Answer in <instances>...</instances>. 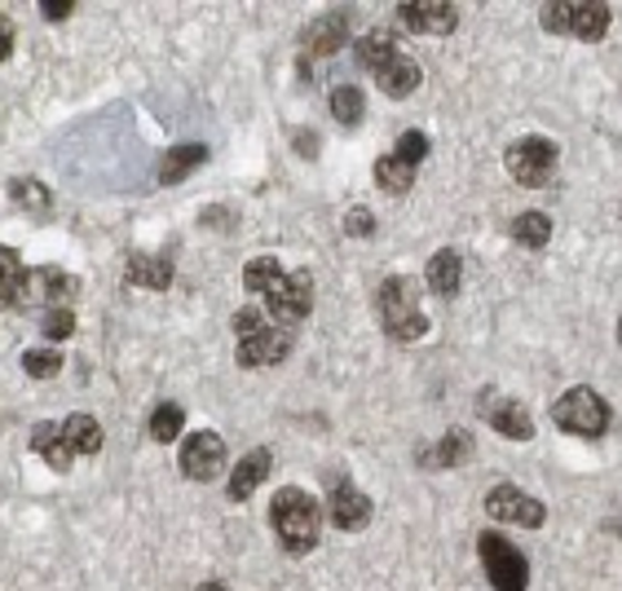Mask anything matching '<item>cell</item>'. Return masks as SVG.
I'll return each instance as SVG.
<instances>
[{
    "label": "cell",
    "mask_w": 622,
    "mask_h": 591,
    "mask_svg": "<svg viewBox=\"0 0 622 591\" xmlns=\"http://www.w3.org/2000/svg\"><path fill=\"white\" fill-rule=\"evenodd\" d=\"M270 526H274L279 543H283L292 557H310L313 548H318V535H322V508H318L313 495L288 486V490H279L274 504H270Z\"/></svg>",
    "instance_id": "6da1fadb"
},
{
    "label": "cell",
    "mask_w": 622,
    "mask_h": 591,
    "mask_svg": "<svg viewBox=\"0 0 622 591\" xmlns=\"http://www.w3.org/2000/svg\"><path fill=\"white\" fill-rule=\"evenodd\" d=\"M380 322H384V335L397 340V344H411L419 335H428V318L419 313V296L411 279H384L380 288Z\"/></svg>",
    "instance_id": "7a4b0ae2"
},
{
    "label": "cell",
    "mask_w": 622,
    "mask_h": 591,
    "mask_svg": "<svg viewBox=\"0 0 622 591\" xmlns=\"http://www.w3.org/2000/svg\"><path fill=\"white\" fill-rule=\"evenodd\" d=\"M610 402L597 393V388H588V384H574L570 393H561L557 397V406H552V419H557V428L561 433H574V437H605L610 433Z\"/></svg>",
    "instance_id": "3957f363"
},
{
    "label": "cell",
    "mask_w": 622,
    "mask_h": 591,
    "mask_svg": "<svg viewBox=\"0 0 622 591\" xmlns=\"http://www.w3.org/2000/svg\"><path fill=\"white\" fill-rule=\"evenodd\" d=\"M477 552H481V566H486V579L495 591H526L530 588V561L517 543H508L499 530H486L477 539Z\"/></svg>",
    "instance_id": "277c9868"
},
{
    "label": "cell",
    "mask_w": 622,
    "mask_h": 591,
    "mask_svg": "<svg viewBox=\"0 0 622 591\" xmlns=\"http://www.w3.org/2000/svg\"><path fill=\"white\" fill-rule=\"evenodd\" d=\"M557 159H561V151H557V142H548V137H521V142H512L508 155H504L512 182L526 186V190L548 186V182L557 177Z\"/></svg>",
    "instance_id": "5b68a950"
},
{
    "label": "cell",
    "mask_w": 622,
    "mask_h": 591,
    "mask_svg": "<svg viewBox=\"0 0 622 591\" xmlns=\"http://www.w3.org/2000/svg\"><path fill=\"white\" fill-rule=\"evenodd\" d=\"M614 22L610 4H543V27L552 35H579V40H605Z\"/></svg>",
    "instance_id": "8992f818"
},
{
    "label": "cell",
    "mask_w": 622,
    "mask_h": 591,
    "mask_svg": "<svg viewBox=\"0 0 622 591\" xmlns=\"http://www.w3.org/2000/svg\"><path fill=\"white\" fill-rule=\"evenodd\" d=\"M486 512H490L499 526H526V530H539V526L548 521V508H543L535 495H526L521 486H495V490L486 495Z\"/></svg>",
    "instance_id": "52a82bcc"
},
{
    "label": "cell",
    "mask_w": 622,
    "mask_h": 591,
    "mask_svg": "<svg viewBox=\"0 0 622 591\" xmlns=\"http://www.w3.org/2000/svg\"><path fill=\"white\" fill-rule=\"evenodd\" d=\"M75 279L71 274H62V270H53V266H44V270H27V279H22V292H18V309H35V304H49V309H62V304H71L75 300Z\"/></svg>",
    "instance_id": "ba28073f"
},
{
    "label": "cell",
    "mask_w": 622,
    "mask_h": 591,
    "mask_svg": "<svg viewBox=\"0 0 622 591\" xmlns=\"http://www.w3.org/2000/svg\"><path fill=\"white\" fill-rule=\"evenodd\" d=\"M226 468V442L217 433H190L182 442V473L190 481H217Z\"/></svg>",
    "instance_id": "9c48e42d"
},
{
    "label": "cell",
    "mask_w": 622,
    "mask_h": 591,
    "mask_svg": "<svg viewBox=\"0 0 622 591\" xmlns=\"http://www.w3.org/2000/svg\"><path fill=\"white\" fill-rule=\"evenodd\" d=\"M266 300H270V313H274L279 322H301V318H310V309H313V279L305 270L283 274V279L266 292Z\"/></svg>",
    "instance_id": "30bf717a"
},
{
    "label": "cell",
    "mask_w": 622,
    "mask_h": 591,
    "mask_svg": "<svg viewBox=\"0 0 622 591\" xmlns=\"http://www.w3.org/2000/svg\"><path fill=\"white\" fill-rule=\"evenodd\" d=\"M292 353V331L283 326H261L252 335H239V366H274Z\"/></svg>",
    "instance_id": "8fae6325"
},
{
    "label": "cell",
    "mask_w": 622,
    "mask_h": 591,
    "mask_svg": "<svg viewBox=\"0 0 622 591\" xmlns=\"http://www.w3.org/2000/svg\"><path fill=\"white\" fill-rule=\"evenodd\" d=\"M397 22L415 35H450L459 22V9L446 0H428V4H397Z\"/></svg>",
    "instance_id": "7c38bea8"
},
{
    "label": "cell",
    "mask_w": 622,
    "mask_h": 591,
    "mask_svg": "<svg viewBox=\"0 0 622 591\" xmlns=\"http://www.w3.org/2000/svg\"><path fill=\"white\" fill-rule=\"evenodd\" d=\"M481 415L490 419V428H495L499 437H512V442H530V437H535V419H530V411H526L521 402H512V397H495V393H486V397H481Z\"/></svg>",
    "instance_id": "4fadbf2b"
},
{
    "label": "cell",
    "mask_w": 622,
    "mask_h": 591,
    "mask_svg": "<svg viewBox=\"0 0 622 591\" xmlns=\"http://www.w3.org/2000/svg\"><path fill=\"white\" fill-rule=\"evenodd\" d=\"M371 499L353 486V481H340L335 490H331V521L340 526V530H362L366 521H371Z\"/></svg>",
    "instance_id": "5bb4252c"
},
{
    "label": "cell",
    "mask_w": 622,
    "mask_h": 591,
    "mask_svg": "<svg viewBox=\"0 0 622 591\" xmlns=\"http://www.w3.org/2000/svg\"><path fill=\"white\" fill-rule=\"evenodd\" d=\"M424 283H428V292L442 296V300L459 296V288H464V261H459V252H455V248L433 252V261H428V270H424Z\"/></svg>",
    "instance_id": "9a60e30c"
},
{
    "label": "cell",
    "mask_w": 622,
    "mask_h": 591,
    "mask_svg": "<svg viewBox=\"0 0 622 591\" xmlns=\"http://www.w3.org/2000/svg\"><path fill=\"white\" fill-rule=\"evenodd\" d=\"M473 450H477L473 433H464V428H450V433H446L437 446L419 450V468H455V464H468V459H473Z\"/></svg>",
    "instance_id": "2e32d148"
},
{
    "label": "cell",
    "mask_w": 622,
    "mask_h": 591,
    "mask_svg": "<svg viewBox=\"0 0 622 591\" xmlns=\"http://www.w3.org/2000/svg\"><path fill=\"white\" fill-rule=\"evenodd\" d=\"M58 433H62V446H66L71 459H75V455H97V450H102V424H97L93 415H66V419L58 424Z\"/></svg>",
    "instance_id": "e0dca14e"
},
{
    "label": "cell",
    "mask_w": 622,
    "mask_h": 591,
    "mask_svg": "<svg viewBox=\"0 0 622 591\" xmlns=\"http://www.w3.org/2000/svg\"><path fill=\"white\" fill-rule=\"evenodd\" d=\"M270 468H274V455H270L266 446H257L252 455H243V464H239V468H235V477H230V499H235V504L252 499V490L270 477Z\"/></svg>",
    "instance_id": "ac0fdd59"
},
{
    "label": "cell",
    "mask_w": 622,
    "mask_h": 591,
    "mask_svg": "<svg viewBox=\"0 0 622 591\" xmlns=\"http://www.w3.org/2000/svg\"><path fill=\"white\" fill-rule=\"evenodd\" d=\"M128 279H133L137 288L168 292L173 279H177V261H173V252H164V257H133V261H128Z\"/></svg>",
    "instance_id": "d6986e66"
},
{
    "label": "cell",
    "mask_w": 622,
    "mask_h": 591,
    "mask_svg": "<svg viewBox=\"0 0 622 591\" xmlns=\"http://www.w3.org/2000/svg\"><path fill=\"white\" fill-rule=\"evenodd\" d=\"M375 84H380V93H388V97L415 93V89H419V66H415V58H406V53L388 58V62L375 71Z\"/></svg>",
    "instance_id": "ffe728a7"
},
{
    "label": "cell",
    "mask_w": 622,
    "mask_h": 591,
    "mask_svg": "<svg viewBox=\"0 0 622 591\" xmlns=\"http://www.w3.org/2000/svg\"><path fill=\"white\" fill-rule=\"evenodd\" d=\"M344 40H349V13H326L322 22H313L310 31H305V49H310V58L335 53Z\"/></svg>",
    "instance_id": "44dd1931"
},
{
    "label": "cell",
    "mask_w": 622,
    "mask_h": 591,
    "mask_svg": "<svg viewBox=\"0 0 622 591\" xmlns=\"http://www.w3.org/2000/svg\"><path fill=\"white\" fill-rule=\"evenodd\" d=\"M199 164H208V146H199V142L173 146V151L164 155V164H159V182H164V186H177V182L190 177V168H199Z\"/></svg>",
    "instance_id": "7402d4cb"
},
{
    "label": "cell",
    "mask_w": 622,
    "mask_h": 591,
    "mask_svg": "<svg viewBox=\"0 0 622 591\" xmlns=\"http://www.w3.org/2000/svg\"><path fill=\"white\" fill-rule=\"evenodd\" d=\"M353 49H357V62H362L371 75H375V71H380L388 58H397V40H393V31H384V27L366 31V35H362Z\"/></svg>",
    "instance_id": "603a6c76"
},
{
    "label": "cell",
    "mask_w": 622,
    "mask_h": 591,
    "mask_svg": "<svg viewBox=\"0 0 622 591\" xmlns=\"http://www.w3.org/2000/svg\"><path fill=\"white\" fill-rule=\"evenodd\" d=\"M411 182H415V168H411L406 159H397V155H380V159H375V186H380L384 195H406Z\"/></svg>",
    "instance_id": "cb8c5ba5"
},
{
    "label": "cell",
    "mask_w": 622,
    "mask_h": 591,
    "mask_svg": "<svg viewBox=\"0 0 622 591\" xmlns=\"http://www.w3.org/2000/svg\"><path fill=\"white\" fill-rule=\"evenodd\" d=\"M31 450H35L53 473H66V468H71V455H66V446H62L58 424H40V428L31 433Z\"/></svg>",
    "instance_id": "d4e9b609"
},
{
    "label": "cell",
    "mask_w": 622,
    "mask_h": 591,
    "mask_svg": "<svg viewBox=\"0 0 622 591\" xmlns=\"http://www.w3.org/2000/svg\"><path fill=\"white\" fill-rule=\"evenodd\" d=\"M331 115H335V124L357 128L362 115H366V97H362V89H353V84H335V89H331Z\"/></svg>",
    "instance_id": "484cf974"
},
{
    "label": "cell",
    "mask_w": 622,
    "mask_h": 591,
    "mask_svg": "<svg viewBox=\"0 0 622 591\" xmlns=\"http://www.w3.org/2000/svg\"><path fill=\"white\" fill-rule=\"evenodd\" d=\"M9 199L22 208V212H31V217H49V190L35 182V177H13L9 182Z\"/></svg>",
    "instance_id": "4316f807"
},
{
    "label": "cell",
    "mask_w": 622,
    "mask_h": 591,
    "mask_svg": "<svg viewBox=\"0 0 622 591\" xmlns=\"http://www.w3.org/2000/svg\"><path fill=\"white\" fill-rule=\"evenodd\" d=\"M512 239H517L521 248H548V239H552V221H548L543 212H521V217L512 221Z\"/></svg>",
    "instance_id": "83f0119b"
},
{
    "label": "cell",
    "mask_w": 622,
    "mask_h": 591,
    "mask_svg": "<svg viewBox=\"0 0 622 591\" xmlns=\"http://www.w3.org/2000/svg\"><path fill=\"white\" fill-rule=\"evenodd\" d=\"M22 279H27L22 257H18L13 248H0V309H4V304H18Z\"/></svg>",
    "instance_id": "f1b7e54d"
},
{
    "label": "cell",
    "mask_w": 622,
    "mask_h": 591,
    "mask_svg": "<svg viewBox=\"0 0 622 591\" xmlns=\"http://www.w3.org/2000/svg\"><path fill=\"white\" fill-rule=\"evenodd\" d=\"M279 279H283V266H279L274 257H257V261H248V270H243V288L252 296H266Z\"/></svg>",
    "instance_id": "f546056e"
},
{
    "label": "cell",
    "mask_w": 622,
    "mask_h": 591,
    "mask_svg": "<svg viewBox=\"0 0 622 591\" xmlns=\"http://www.w3.org/2000/svg\"><path fill=\"white\" fill-rule=\"evenodd\" d=\"M182 406L177 402H164V406H155V415H151V437L159 442V446H168V442H177L182 437Z\"/></svg>",
    "instance_id": "4dcf8cb0"
},
{
    "label": "cell",
    "mask_w": 622,
    "mask_h": 591,
    "mask_svg": "<svg viewBox=\"0 0 622 591\" xmlns=\"http://www.w3.org/2000/svg\"><path fill=\"white\" fill-rule=\"evenodd\" d=\"M22 371H27L31 380H53V375L62 371V353H58V349H27V353H22Z\"/></svg>",
    "instance_id": "1f68e13d"
},
{
    "label": "cell",
    "mask_w": 622,
    "mask_h": 591,
    "mask_svg": "<svg viewBox=\"0 0 622 591\" xmlns=\"http://www.w3.org/2000/svg\"><path fill=\"white\" fill-rule=\"evenodd\" d=\"M40 331H44V340H66V335L75 331V309H71V304H62V309H44Z\"/></svg>",
    "instance_id": "d6a6232c"
},
{
    "label": "cell",
    "mask_w": 622,
    "mask_h": 591,
    "mask_svg": "<svg viewBox=\"0 0 622 591\" xmlns=\"http://www.w3.org/2000/svg\"><path fill=\"white\" fill-rule=\"evenodd\" d=\"M397 159H406L411 168H419L424 159H428V137L419 133V128H411V133H402V142H397V151H393Z\"/></svg>",
    "instance_id": "836d02e7"
},
{
    "label": "cell",
    "mask_w": 622,
    "mask_h": 591,
    "mask_svg": "<svg viewBox=\"0 0 622 591\" xmlns=\"http://www.w3.org/2000/svg\"><path fill=\"white\" fill-rule=\"evenodd\" d=\"M344 235H353V239H371V235H375V217H371L366 208H353V212L344 217Z\"/></svg>",
    "instance_id": "e575fe53"
},
{
    "label": "cell",
    "mask_w": 622,
    "mask_h": 591,
    "mask_svg": "<svg viewBox=\"0 0 622 591\" xmlns=\"http://www.w3.org/2000/svg\"><path fill=\"white\" fill-rule=\"evenodd\" d=\"M261 326H266V313H261V309H239V313H235V331H239V335H252V331H261Z\"/></svg>",
    "instance_id": "d590c367"
},
{
    "label": "cell",
    "mask_w": 622,
    "mask_h": 591,
    "mask_svg": "<svg viewBox=\"0 0 622 591\" xmlns=\"http://www.w3.org/2000/svg\"><path fill=\"white\" fill-rule=\"evenodd\" d=\"M9 53H13V22L0 13V62H4Z\"/></svg>",
    "instance_id": "8d00e7d4"
},
{
    "label": "cell",
    "mask_w": 622,
    "mask_h": 591,
    "mask_svg": "<svg viewBox=\"0 0 622 591\" xmlns=\"http://www.w3.org/2000/svg\"><path fill=\"white\" fill-rule=\"evenodd\" d=\"M71 9H75L71 0H49V4H40V13H44V18H53V22H58V18H66Z\"/></svg>",
    "instance_id": "74e56055"
}]
</instances>
